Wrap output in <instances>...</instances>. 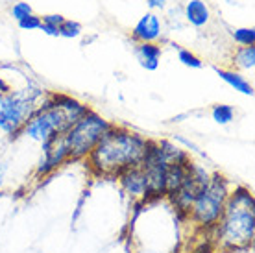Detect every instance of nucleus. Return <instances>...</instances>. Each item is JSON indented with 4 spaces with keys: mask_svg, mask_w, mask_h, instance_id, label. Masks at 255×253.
<instances>
[{
    "mask_svg": "<svg viewBox=\"0 0 255 253\" xmlns=\"http://www.w3.org/2000/svg\"><path fill=\"white\" fill-rule=\"evenodd\" d=\"M148 140L124 127H109L93 152L87 155L91 168L100 176H121L133 166H140Z\"/></svg>",
    "mask_w": 255,
    "mask_h": 253,
    "instance_id": "f257e3e1",
    "label": "nucleus"
},
{
    "mask_svg": "<svg viewBox=\"0 0 255 253\" xmlns=\"http://www.w3.org/2000/svg\"><path fill=\"white\" fill-rule=\"evenodd\" d=\"M255 203L248 189L228 194L222 216L217 224V239L224 250H243L254 244Z\"/></svg>",
    "mask_w": 255,
    "mask_h": 253,
    "instance_id": "f03ea898",
    "label": "nucleus"
},
{
    "mask_svg": "<svg viewBox=\"0 0 255 253\" xmlns=\"http://www.w3.org/2000/svg\"><path fill=\"white\" fill-rule=\"evenodd\" d=\"M87 111V106L70 96L52 95L24 124V133L32 139L46 142L56 135H63Z\"/></svg>",
    "mask_w": 255,
    "mask_h": 253,
    "instance_id": "7ed1b4c3",
    "label": "nucleus"
},
{
    "mask_svg": "<svg viewBox=\"0 0 255 253\" xmlns=\"http://www.w3.org/2000/svg\"><path fill=\"white\" fill-rule=\"evenodd\" d=\"M109 127H111V124L108 121H104L102 117H98L93 111H87L63 135H59L69 159L87 157Z\"/></svg>",
    "mask_w": 255,
    "mask_h": 253,
    "instance_id": "20e7f679",
    "label": "nucleus"
},
{
    "mask_svg": "<svg viewBox=\"0 0 255 253\" xmlns=\"http://www.w3.org/2000/svg\"><path fill=\"white\" fill-rule=\"evenodd\" d=\"M228 200V183L222 176H213L191 205L189 215L196 224L204 228H213L217 226L220 216H222L224 205Z\"/></svg>",
    "mask_w": 255,
    "mask_h": 253,
    "instance_id": "39448f33",
    "label": "nucleus"
},
{
    "mask_svg": "<svg viewBox=\"0 0 255 253\" xmlns=\"http://www.w3.org/2000/svg\"><path fill=\"white\" fill-rule=\"evenodd\" d=\"M41 93H30L28 89L20 93H7L0 102V129L6 133H17L30 121L33 111V102Z\"/></svg>",
    "mask_w": 255,
    "mask_h": 253,
    "instance_id": "423d86ee",
    "label": "nucleus"
},
{
    "mask_svg": "<svg viewBox=\"0 0 255 253\" xmlns=\"http://www.w3.org/2000/svg\"><path fill=\"white\" fill-rule=\"evenodd\" d=\"M207 181H209V176L205 174L204 168H200V166H196V165H191L183 185L170 196L179 215H189L194 198L198 196L200 190L204 189Z\"/></svg>",
    "mask_w": 255,
    "mask_h": 253,
    "instance_id": "0eeeda50",
    "label": "nucleus"
},
{
    "mask_svg": "<svg viewBox=\"0 0 255 253\" xmlns=\"http://www.w3.org/2000/svg\"><path fill=\"white\" fill-rule=\"evenodd\" d=\"M159 35L161 22L155 13H146L133 28V39H137L140 43H153Z\"/></svg>",
    "mask_w": 255,
    "mask_h": 253,
    "instance_id": "6e6552de",
    "label": "nucleus"
},
{
    "mask_svg": "<svg viewBox=\"0 0 255 253\" xmlns=\"http://www.w3.org/2000/svg\"><path fill=\"white\" fill-rule=\"evenodd\" d=\"M119 177H121V183L126 192L133 194V196L146 194V176H144V170L140 166H133L129 170L122 172Z\"/></svg>",
    "mask_w": 255,
    "mask_h": 253,
    "instance_id": "1a4fd4ad",
    "label": "nucleus"
},
{
    "mask_svg": "<svg viewBox=\"0 0 255 253\" xmlns=\"http://www.w3.org/2000/svg\"><path fill=\"white\" fill-rule=\"evenodd\" d=\"M135 56L139 59V63L146 70H155L159 67L161 57V46L153 43H140L135 48Z\"/></svg>",
    "mask_w": 255,
    "mask_h": 253,
    "instance_id": "9d476101",
    "label": "nucleus"
},
{
    "mask_svg": "<svg viewBox=\"0 0 255 253\" xmlns=\"http://www.w3.org/2000/svg\"><path fill=\"white\" fill-rule=\"evenodd\" d=\"M185 17L192 26H204L209 22V7L204 0H191L185 7Z\"/></svg>",
    "mask_w": 255,
    "mask_h": 253,
    "instance_id": "9b49d317",
    "label": "nucleus"
},
{
    "mask_svg": "<svg viewBox=\"0 0 255 253\" xmlns=\"http://www.w3.org/2000/svg\"><path fill=\"white\" fill-rule=\"evenodd\" d=\"M215 72H217L218 76L222 78L226 83H230L231 87L235 89V91H241L243 95H248L252 96L254 95V87L250 85L246 80H244L241 74H237V72H231V70H224V69H215Z\"/></svg>",
    "mask_w": 255,
    "mask_h": 253,
    "instance_id": "f8f14e48",
    "label": "nucleus"
},
{
    "mask_svg": "<svg viewBox=\"0 0 255 253\" xmlns=\"http://www.w3.org/2000/svg\"><path fill=\"white\" fill-rule=\"evenodd\" d=\"M235 65L241 69H254L255 67V48L254 46H243L235 54Z\"/></svg>",
    "mask_w": 255,
    "mask_h": 253,
    "instance_id": "ddd939ff",
    "label": "nucleus"
},
{
    "mask_svg": "<svg viewBox=\"0 0 255 253\" xmlns=\"http://www.w3.org/2000/svg\"><path fill=\"white\" fill-rule=\"evenodd\" d=\"M233 117H235V111H233L231 106L218 104V106L213 108V119H215V122L222 124V126L224 124H230V122L233 121Z\"/></svg>",
    "mask_w": 255,
    "mask_h": 253,
    "instance_id": "4468645a",
    "label": "nucleus"
},
{
    "mask_svg": "<svg viewBox=\"0 0 255 253\" xmlns=\"http://www.w3.org/2000/svg\"><path fill=\"white\" fill-rule=\"evenodd\" d=\"M233 37L243 46H254L255 44V30L254 28H239L233 32Z\"/></svg>",
    "mask_w": 255,
    "mask_h": 253,
    "instance_id": "2eb2a0df",
    "label": "nucleus"
},
{
    "mask_svg": "<svg viewBox=\"0 0 255 253\" xmlns=\"http://www.w3.org/2000/svg\"><path fill=\"white\" fill-rule=\"evenodd\" d=\"M178 59L183 65H187V67H192V69H202L204 67V61L198 56H194L191 50H185V48H181L178 52Z\"/></svg>",
    "mask_w": 255,
    "mask_h": 253,
    "instance_id": "dca6fc26",
    "label": "nucleus"
},
{
    "mask_svg": "<svg viewBox=\"0 0 255 253\" xmlns=\"http://www.w3.org/2000/svg\"><path fill=\"white\" fill-rule=\"evenodd\" d=\"M80 32H82V24L80 22H76V20H63V24L59 26V35H63V37H78L80 35Z\"/></svg>",
    "mask_w": 255,
    "mask_h": 253,
    "instance_id": "f3484780",
    "label": "nucleus"
},
{
    "mask_svg": "<svg viewBox=\"0 0 255 253\" xmlns=\"http://www.w3.org/2000/svg\"><path fill=\"white\" fill-rule=\"evenodd\" d=\"M11 15L17 20H22L24 17L32 15V7H30V4H26V2H17V4H13V7H11Z\"/></svg>",
    "mask_w": 255,
    "mask_h": 253,
    "instance_id": "a211bd4d",
    "label": "nucleus"
},
{
    "mask_svg": "<svg viewBox=\"0 0 255 253\" xmlns=\"http://www.w3.org/2000/svg\"><path fill=\"white\" fill-rule=\"evenodd\" d=\"M19 26L22 30H37V28H41V17L32 13V15L24 17L22 20H19Z\"/></svg>",
    "mask_w": 255,
    "mask_h": 253,
    "instance_id": "6ab92c4d",
    "label": "nucleus"
},
{
    "mask_svg": "<svg viewBox=\"0 0 255 253\" xmlns=\"http://www.w3.org/2000/svg\"><path fill=\"white\" fill-rule=\"evenodd\" d=\"M63 20H65L63 15H46V17L41 19V22H43V24H50V26L59 28V26L63 24Z\"/></svg>",
    "mask_w": 255,
    "mask_h": 253,
    "instance_id": "aec40b11",
    "label": "nucleus"
},
{
    "mask_svg": "<svg viewBox=\"0 0 255 253\" xmlns=\"http://www.w3.org/2000/svg\"><path fill=\"white\" fill-rule=\"evenodd\" d=\"M41 30H43L46 35H54V37H58V35H59V28H56V26L43 24V22H41Z\"/></svg>",
    "mask_w": 255,
    "mask_h": 253,
    "instance_id": "412c9836",
    "label": "nucleus"
},
{
    "mask_svg": "<svg viewBox=\"0 0 255 253\" xmlns=\"http://www.w3.org/2000/svg\"><path fill=\"white\" fill-rule=\"evenodd\" d=\"M148 6L152 9H161V7H165V0H148Z\"/></svg>",
    "mask_w": 255,
    "mask_h": 253,
    "instance_id": "4be33fe9",
    "label": "nucleus"
},
{
    "mask_svg": "<svg viewBox=\"0 0 255 253\" xmlns=\"http://www.w3.org/2000/svg\"><path fill=\"white\" fill-rule=\"evenodd\" d=\"M4 172H6V166L2 165V161H0V187H2V181H4Z\"/></svg>",
    "mask_w": 255,
    "mask_h": 253,
    "instance_id": "5701e85b",
    "label": "nucleus"
},
{
    "mask_svg": "<svg viewBox=\"0 0 255 253\" xmlns=\"http://www.w3.org/2000/svg\"><path fill=\"white\" fill-rule=\"evenodd\" d=\"M0 91H2L4 95H7V93H9V89H7V85H6L4 82H2V78H0Z\"/></svg>",
    "mask_w": 255,
    "mask_h": 253,
    "instance_id": "b1692460",
    "label": "nucleus"
},
{
    "mask_svg": "<svg viewBox=\"0 0 255 253\" xmlns=\"http://www.w3.org/2000/svg\"><path fill=\"white\" fill-rule=\"evenodd\" d=\"M2 98H4V93H2V91H0V102H2Z\"/></svg>",
    "mask_w": 255,
    "mask_h": 253,
    "instance_id": "393cba45",
    "label": "nucleus"
}]
</instances>
